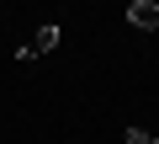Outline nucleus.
<instances>
[{"label":"nucleus","instance_id":"obj_3","mask_svg":"<svg viewBox=\"0 0 159 144\" xmlns=\"http://www.w3.org/2000/svg\"><path fill=\"white\" fill-rule=\"evenodd\" d=\"M127 144H159V133H148V128L133 123V128H127Z\"/></svg>","mask_w":159,"mask_h":144},{"label":"nucleus","instance_id":"obj_2","mask_svg":"<svg viewBox=\"0 0 159 144\" xmlns=\"http://www.w3.org/2000/svg\"><path fill=\"white\" fill-rule=\"evenodd\" d=\"M127 22L138 32H159V6H154V0H133V6H127Z\"/></svg>","mask_w":159,"mask_h":144},{"label":"nucleus","instance_id":"obj_1","mask_svg":"<svg viewBox=\"0 0 159 144\" xmlns=\"http://www.w3.org/2000/svg\"><path fill=\"white\" fill-rule=\"evenodd\" d=\"M58 43H64V27H58V22H43V27H37V32H32V37L16 48V59H21V64H32V59H48Z\"/></svg>","mask_w":159,"mask_h":144}]
</instances>
